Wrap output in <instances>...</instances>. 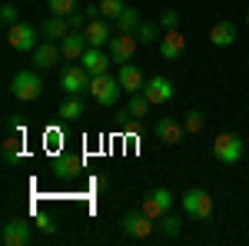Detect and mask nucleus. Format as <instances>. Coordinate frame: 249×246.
<instances>
[{"label":"nucleus","mask_w":249,"mask_h":246,"mask_svg":"<svg viewBox=\"0 0 249 246\" xmlns=\"http://www.w3.org/2000/svg\"><path fill=\"white\" fill-rule=\"evenodd\" d=\"M150 100L143 94H130V100H126V116H133V120H146V114H150Z\"/></svg>","instance_id":"b1692460"},{"label":"nucleus","mask_w":249,"mask_h":246,"mask_svg":"<svg viewBox=\"0 0 249 246\" xmlns=\"http://www.w3.org/2000/svg\"><path fill=\"white\" fill-rule=\"evenodd\" d=\"M246 23H249V14H246Z\"/></svg>","instance_id":"c9c22d12"},{"label":"nucleus","mask_w":249,"mask_h":246,"mask_svg":"<svg viewBox=\"0 0 249 246\" xmlns=\"http://www.w3.org/2000/svg\"><path fill=\"white\" fill-rule=\"evenodd\" d=\"M110 63H113V57H110V54H103V47H90V50L83 54V60H80V67H83L90 76L107 74V67H110Z\"/></svg>","instance_id":"2eb2a0df"},{"label":"nucleus","mask_w":249,"mask_h":246,"mask_svg":"<svg viewBox=\"0 0 249 246\" xmlns=\"http://www.w3.org/2000/svg\"><path fill=\"white\" fill-rule=\"evenodd\" d=\"M160 27H163V30L179 27V10H163V14H160Z\"/></svg>","instance_id":"7c9ffc66"},{"label":"nucleus","mask_w":249,"mask_h":246,"mask_svg":"<svg viewBox=\"0 0 249 246\" xmlns=\"http://www.w3.org/2000/svg\"><path fill=\"white\" fill-rule=\"evenodd\" d=\"M47 7H50V14H57V17L77 14V0H47Z\"/></svg>","instance_id":"a878e982"},{"label":"nucleus","mask_w":249,"mask_h":246,"mask_svg":"<svg viewBox=\"0 0 249 246\" xmlns=\"http://www.w3.org/2000/svg\"><path fill=\"white\" fill-rule=\"evenodd\" d=\"M43 143H47L50 150H60V130H47L43 133Z\"/></svg>","instance_id":"72a5a7b5"},{"label":"nucleus","mask_w":249,"mask_h":246,"mask_svg":"<svg viewBox=\"0 0 249 246\" xmlns=\"http://www.w3.org/2000/svg\"><path fill=\"white\" fill-rule=\"evenodd\" d=\"M20 156H23V140L7 136V140H3V160H7V163H17Z\"/></svg>","instance_id":"393cba45"},{"label":"nucleus","mask_w":249,"mask_h":246,"mask_svg":"<svg viewBox=\"0 0 249 246\" xmlns=\"http://www.w3.org/2000/svg\"><path fill=\"white\" fill-rule=\"evenodd\" d=\"M116 80H120V87L126 90V96H130V94H140V90H143V83H146V80H143V74H140V67H136L133 60H130V63H120Z\"/></svg>","instance_id":"f3484780"},{"label":"nucleus","mask_w":249,"mask_h":246,"mask_svg":"<svg viewBox=\"0 0 249 246\" xmlns=\"http://www.w3.org/2000/svg\"><path fill=\"white\" fill-rule=\"evenodd\" d=\"M90 80H93V76L87 74L83 67H67V70L60 74V87H63L67 94L80 96V94H83V90H90Z\"/></svg>","instance_id":"f8f14e48"},{"label":"nucleus","mask_w":249,"mask_h":246,"mask_svg":"<svg viewBox=\"0 0 249 246\" xmlns=\"http://www.w3.org/2000/svg\"><path fill=\"white\" fill-rule=\"evenodd\" d=\"M236 37H239V30H236L232 20H216L213 30H210V43H213V47H232Z\"/></svg>","instance_id":"a211bd4d"},{"label":"nucleus","mask_w":249,"mask_h":246,"mask_svg":"<svg viewBox=\"0 0 249 246\" xmlns=\"http://www.w3.org/2000/svg\"><path fill=\"white\" fill-rule=\"evenodd\" d=\"M213 156H216L219 163H226V167L239 163V160H243V140H239L236 133H219V136L213 140Z\"/></svg>","instance_id":"7ed1b4c3"},{"label":"nucleus","mask_w":249,"mask_h":246,"mask_svg":"<svg viewBox=\"0 0 249 246\" xmlns=\"http://www.w3.org/2000/svg\"><path fill=\"white\" fill-rule=\"evenodd\" d=\"M153 227H156V220H150L143 209H140V213H126V216L120 220L123 236H130V240H150V236H153Z\"/></svg>","instance_id":"39448f33"},{"label":"nucleus","mask_w":249,"mask_h":246,"mask_svg":"<svg viewBox=\"0 0 249 246\" xmlns=\"http://www.w3.org/2000/svg\"><path fill=\"white\" fill-rule=\"evenodd\" d=\"M70 30H73V27H70V20H67V17L50 14V17L43 20V37H47V40H63Z\"/></svg>","instance_id":"aec40b11"},{"label":"nucleus","mask_w":249,"mask_h":246,"mask_svg":"<svg viewBox=\"0 0 249 246\" xmlns=\"http://www.w3.org/2000/svg\"><path fill=\"white\" fill-rule=\"evenodd\" d=\"M183 50H186V37L179 34V27H173V30H166V34L160 37V54L166 60H176Z\"/></svg>","instance_id":"6ab92c4d"},{"label":"nucleus","mask_w":249,"mask_h":246,"mask_svg":"<svg viewBox=\"0 0 249 246\" xmlns=\"http://www.w3.org/2000/svg\"><path fill=\"white\" fill-rule=\"evenodd\" d=\"M183 127H186V133H199L203 130V110H190L186 120H183Z\"/></svg>","instance_id":"c756f323"},{"label":"nucleus","mask_w":249,"mask_h":246,"mask_svg":"<svg viewBox=\"0 0 249 246\" xmlns=\"http://www.w3.org/2000/svg\"><path fill=\"white\" fill-rule=\"evenodd\" d=\"M7 47L10 50H34L37 47V30L30 27V23H14V27H7Z\"/></svg>","instance_id":"1a4fd4ad"},{"label":"nucleus","mask_w":249,"mask_h":246,"mask_svg":"<svg viewBox=\"0 0 249 246\" xmlns=\"http://www.w3.org/2000/svg\"><path fill=\"white\" fill-rule=\"evenodd\" d=\"M57 114H60V120H63V123H73V120H80V116H83V100L70 94L63 103H60Z\"/></svg>","instance_id":"5701e85b"},{"label":"nucleus","mask_w":249,"mask_h":246,"mask_svg":"<svg viewBox=\"0 0 249 246\" xmlns=\"http://www.w3.org/2000/svg\"><path fill=\"white\" fill-rule=\"evenodd\" d=\"M123 0H100V17H107V20H116L120 14H123Z\"/></svg>","instance_id":"bb28decb"},{"label":"nucleus","mask_w":249,"mask_h":246,"mask_svg":"<svg viewBox=\"0 0 249 246\" xmlns=\"http://www.w3.org/2000/svg\"><path fill=\"white\" fill-rule=\"evenodd\" d=\"M10 94L20 103H30V100H37L43 94V80H40L37 70H17L10 76Z\"/></svg>","instance_id":"f257e3e1"},{"label":"nucleus","mask_w":249,"mask_h":246,"mask_svg":"<svg viewBox=\"0 0 249 246\" xmlns=\"http://www.w3.org/2000/svg\"><path fill=\"white\" fill-rule=\"evenodd\" d=\"M153 133L160 143H166V147H176V143H183V136H186V127L179 123V120H173V116H160L153 123Z\"/></svg>","instance_id":"0eeeda50"},{"label":"nucleus","mask_w":249,"mask_h":246,"mask_svg":"<svg viewBox=\"0 0 249 246\" xmlns=\"http://www.w3.org/2000/svg\"><path fill=\"white\" fill-rule=\"evenodd\" d=\"M0 240L7 246H27L30 243V223H27V220H10V223H3Z\"/></svg>","instance_id":"dca6fc26"},{"label":"nucleus","mask_w":249,"mask_h":246,"mask_svg":"<svg viewBox=\"0 0 249 246\" xmlns=\"http://www.w3.org/2000/svg\"><path fill=\"white\" fill-rule=\"evenodd\" d=\"M136 47H140L136 34H116V37L110 40V57H113V63H130L133 54H136Z\"/></svg>","instance_id":"9b49d317"},{"label":"nucleus","mask_w":249,"mask_h":246,"mask_svg":"<svg viewBox=\"0 0 249 246\" xmlns=\"http://www.w3.org/2000/svg\"><path fill=\"white\" fill-rule=\"evenodd\" d=\"M37 227H40V233H57V223H53L50 216H40V220H37Z\"/></svg>","instance_id":"f704fd0d"},{"label":"nucleus","mask_w":249,"mask_h":246,"mask_svg":"<svg viewBox=\"0 0 249 246\" xmlns=\"http://www.w3.org/2000/svg\"><path fill=\"white\" fill-rule=\"evenodd\" d=\"M163 34H160V23H140V30H136V40L140 43H153V40H160Z\"/></svg>","instance_id":"cd10ccee"},{"label":"nucleus","mask_w":249,"mask_h":246,"mask_svg":"<svg viewBox=\"0 0 249 246\" xmlns=\"http://www.w3.org/2000/svg\"><path fill=\"white\" fill-rule=\"evenodd\" d=\"M140 23H143V20H140V14H136L133 7H123V14L113 20V30L116 34H136Z\"/></svg>","instance_id":"4be33fe9"},{"label":"nucleus","mask_w":249,"mask_h":246,"mask_svg":"<svg viewBox=\"0 0 249 246\" xmlns=\"http://www.w3.org/2000/svg\"><path fill=\"white\" fill-rule=\"evenodd\" d=\"M160 229H163L166 236H179V229H183V223H179V216H170V213H166V216L160 220Z\"/></svg>","instance_id":"c85d7f7f"},{"label":"nucleus","mask_w":249,"mask_h":246,"mask_svg":"<svg viewBox=\"0 0 249 246\" xmlns=\"http://www.w3.org/2000/svg\"><path fill=\"white\" fill-rule=\"evenodd\" d=\"M0 17H3L7 27H14V23H17V7H14V3H3V7H0Z\"/></svg>","instance_id":"473e14b6"},{"label":"nucleus","mask_w":249,"mask_h":246,"mask_svg":"<svg viewBox=\"0 0 249 246\" xmlns=\"http://www.w3.org/2000/svg\"><path fill=\"white\" fill-rule=\"evenodd\" d=\"M60 50H63V57L70 60V63H80V60H83V54L90 50V40H87V34H83V30H70L67 37L60 40Z\"/></svg>","instance_id":"9d476101"},{"label":"nucleus","mask_w":249,"mask_h":246,"mask_svg":"<svg viewBox=\"0 0 249 246\" xmlns=\"http://www.w3.org/2000/svg\"><path fill=\"white\" fill-rule=\"evenodd\" d=\"M83 34L90 40V47H107L110 40H113V27L107 23V17H93L87 27H83Z\"/></svg>","instance_id":"4468645a"},{"label":"nucleus","mask_w":249,"mask_h":246,"mask_svg":"<svg viewBox=\"0 0 249 246\" xmlns=\"http://www.w3.org/2000/svg\"><path fill=\"white\" fill-rule=\"evenodd\" d=\"M53 170H57L60 180H73V176L83 170V160H80V156H73V153H63V156H57Z\"/></svg>","instance_id":"412c9836"},{"label":"nucleus","mask_w":249,"mask_h":246,"mask_svg":"<svg viewBox=\"0 0 249 246\" xmlns=\"http://www.w3.org/2000/svg\"><path fill=\"white\" fill-rule=\"evenodd\" d=\"M30 54H34V67H37V70H50V67H57V60L63 57L60 43H53V40H43V43H37Z\"/></svg>","instance_id":"ddd939ff"},{"label":"nucleus","mask_w":249,"mask_h":246,"mask_svg":"<svg viewBox=\"0 0 249 246\" xmlns=\"http://www.w3.org/2000/svg\"><path fill=\"white\" fill-rule=\"evenodd\" d=\"M140 94L146 96L153 107L170 103V100H173V80H170V76H150V80L143 83V90H140Z\"/></svg>","instance_id":"6e6552de"},{"label":"nucleus","mask_w":249,"mask_h":246,"mask_svg":"<svg viewBox=\"0 0 249 246\" xmlns=\"http://www.w3.org/2000/svg\"><path fill=\"white\" fill-rule=\"evenodd\" d=\"M120 80L116 76H110V74H100V76H93L90 80V96H93L100 107H113L116 100H120Z\"/></svg>","instance_id":"20e7f679"},{"label":"nucleus","mask_w":249,"mask_h":246,"mask_svg":"<svg viewBox=\"0 0 249 246\" xmlns=\"http://www.w3.org/2000/svg\"><path fill=\"white\" fill-rule=\"evenodd\" d=\"M183 213H186L190 220H210L213 216V196L199 187L186 189V193H183Z\"/></svg>","instance_id":"f03ea898"},{"label":"nucleus","mask_w":249,"mask_h":246,"mask_svg":"<svg viewBox=\"0 0 249 246\" xmlns=\"http://www.w3.org/2000/svg\"><path fill=\"white\" fill-rule=\"evenodd\" d=\"M70 27H73V30H83V27H87V23H90V14H87V10H77V14H70Z\"/></svg>","instance_id":"2f4dec72"},{"label":"nucleus","mask_w":249,"mask_h":246,"mask_svg":"<svg viewBox=\"0 0 249 246\" xmlns=\"http://www.w3.org/2000/svg\"><path fill=\"white\" fill-rule=\"evenodd\" d=\"M170 207H173V193H170L166 187H156L153 193L143 200V213H146L150 220H156V223H160V220L170 213Z\"/></svg>","instance_id":"423d86ee"}]
</instances>
